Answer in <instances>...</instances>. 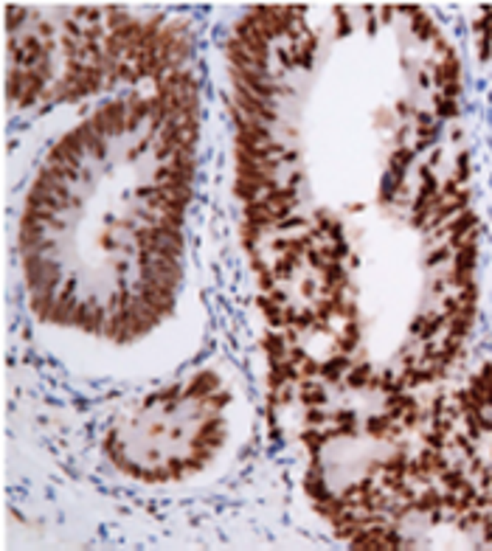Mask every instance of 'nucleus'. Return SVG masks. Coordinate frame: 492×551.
Here are the masks:
<instances>
[{
  "label": "nucleus",
  "instance_id": "nucleus-1",
  "mask_svg": "<svg viewBox=\"0 0 492 551\" xmlns=\"http://www.w3.org/2000/svg\"><path fill=\"white\" fill-rule=\"evenodd\" d=\"M352 363H354V357H352V355L332 352L329 357L321 360V366H318V380H324L327 386H340V383H343V377H346V372L352 369ZM340 389H343V386H340Z\"/></svg>",
  "mask_w": 492,
  "mask_h": 551
},
{
  "label": "nucleus",
  "instance_id": "nucleus-2",
  "mask_svg": "<svg viewBox=\"0 0 492 551\" xmlns=\"http://www.w3.org/2000/svg\"><path fill=\"white\" fill-rule=\"evenodd\" d=\"M329 386L324 380H301L296 389V399L304 408H327L329 405Z\"/></svg>",
  "mask_w": 492,
  "mask_h": 551
},
{
  "label": "nucleus",
  "instance_id": "nucleus-3",
  "mask_svg": "<svg viewBox=\"0 0 492 551\" xmlns=\"http://www.w3.org/2000/svg\"><path fill=\"white\" fill-rule=\"evenodd\" d=\"M410 31H413V37H416L419 43H433L436 37H442V28L433 23V17H430L425 9L410 20Z\"/></svg>",
  "mask_w": 492,
  "mask_h": 551
},
{
  "label": "nucleus",
  "instance_id": "nucleus-4",
  "mask_svg": "<svg viewBox=\"0 0 492 551\" xmlns=\"http://www.w3.org/2000/svg\"><path fill=\"white\" fill-rule=\"evenodd\" d=\"M413 157H416V150H413L410 144H400V147L391 152V157H388V172L406 180V172L410 169Z\"/></svg>",
  "mask_w": 492,
  "mask_h": 551
},
{
  "label": "nucleus",
  "instance_id": "nucleus-5",
  "mask_svg": "<svg viewBox=\"0 0 492 551\" xmlns=\"http://www.w3.org/2000/svg\"><path fill=\"white\" fill-rule=\"evenodd\" d=\"M450 259H453V247L445 242V245H436V247H427V253H425V267H439V265H450Z\"/></svg>",
  "mask_w": 492,
  "mask_h": 551
},
{
  "label": "nucleus",
  "instance_id": "nucleus-6",
  "mask_svg": "<svg viewBox=\"0 0 492 551\" xmlns=\"http://www.w3.org/2000/svg\"><path fill=\"white\" fill-rule=\"evenodd\" d=\"M397 113H400L403 118H408V121H413V116L419 113V107H416L413 101H408V99H400V101H397Z\"/></svg>",
  "mask_w": 492,
  "mask_h": 551
}]
</instances>
